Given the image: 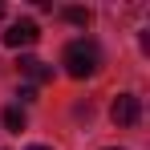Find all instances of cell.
Masks as SVG:
<instances>
[{"mask_svg": "<svg viewBox=\"0 0 150 150\" xmlns=\"http://www.w3.org/2000/svg\"><path fill=\"white\" fill-rule=\"evenodd\" d=\"M98 65H101V49L89 41V37L69 41V49H65V73L69 77H93Z\"/></svg>", "mask_w": 150, "mask_h": 150, "instance_id": "cell-1", "label": "cell"}, {"mask_svg": "<svg viewBox=\"0 0 150 150\" xmlns=\"http://www.w3.org/2000/svg\"><path fill=\"white\" fill-rule=\"evenodd\" d=\"M138 114H142V101L134 98V93H118L114 105H110V118H114L118 126H134V122H138Z\"/></svg>", "mask_w": 150, "mask_h": 150, "instance_id": "cell-2", "label": "cell"}, {"mask_svg": "<svg viewBox=\"0 0 150 150\" xmlns=\"http://www.w3.org/2000/svg\"><path fill=\"white\" fill-rule=\"evenodd\" d=\"M37 37H41L37 21H16V25H8V33H4V45L8 49H21V45H37Z\"/></svg>", "mask_w": 150, "mask_h": 150, "instance_id": "cell-3", "label": "cell"}, {"mask_svg": "<svg viewBox=\"0 0 150 150\" xmlns=\"http://www.w3.org/2000/svg\"><path fill=\"white\" fill-rule=\"evenodd\" d=\"M21 73H28L33 81H53V69L45 61H37V57H21Z\"/></svg>", "mask_w": 150, "mask_h": 150, "instance_id": "cell-4", "label": "cell"}, {"mask_svg": "<svg viewBox=\"0 0 150 150\" xmlns=\"http://www.w3.org/2000/svg\"><path fill=\"white\" fill-rule=\"evenodd\" d=\"M4 126L21 134V130H25V110H21V105H8V110H4Z\"/></svg>", "mask_w": 150, "mask_h": 150, "instance_id": "cell-5", "label": "cell"}, {"mask_svg": "<svg viewBox=\"0 0 150 150\" xmlns=\"http://www.w3.org/2000/svg\"><path fill=\"white\" fill-rule=\"evenodd\" d=\"M61 16H65V21H73V25H89V12H85V8H65Z\"/></svg>", "mask_w": 150, "mask_h": 150, "instance_id": "cell-6", "label": "cell"}, {"mask_svg": "<svg viewBox=\"0 0 150 150\" xmlns=\"http://www.w3.org/2000/svg\"><path fill=\"white\" fill-rule=\"evenodd\" d=\"M28 150H49V146H28Z\"/></svg>", "mask_w": 150, "mask_h": 150, "instance_id": "cell-7", "label": "cell"}, {"mask_svg": "<svg viewBox=\"0 0 150 150\" xmlns=\"http://www.w3.org/2000/svg\"><path fill=\"white\" fill-rule=\"evenodd\" d=\"M0 16H4V4H0Z\"/></svg>", "mask_w": 150, "mask_h": 150, "instance_id": "cell-8", "label": "cell"}]
</instances>
